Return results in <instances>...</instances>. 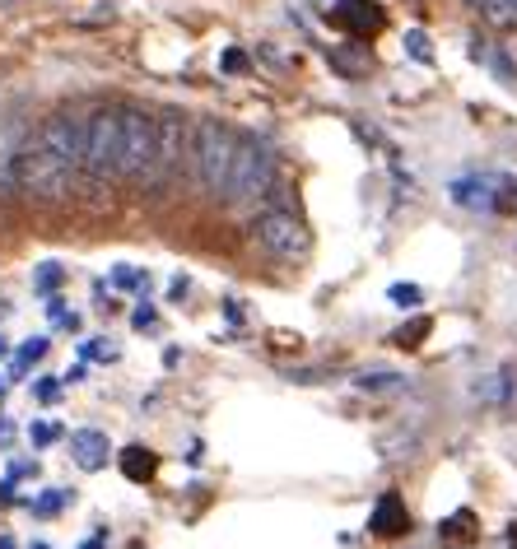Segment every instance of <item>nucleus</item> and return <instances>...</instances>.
<instances>
[{"mask_svg": "<svg viewBox=\"0 0 517 549\" xmlns=\"http://www.w3.org/2000/svg\"><path fill=\"white\" fill-rule=\"evenodd\" d=\"M5 182L28 191V196H38V201H66L70 182H75V168L61 163L56 154H47L42 145H33V149H24V154H14L10 159Z\"/></svg>", "mask_w": 517, "mask_h": 549, "instance_id": "nucleus-1", "label": "nucleus"}, {"mask_svg": "<svg viewBox=\"0 0 517 549\" xmlns=\"http://www.w3.org/2000/svg\"><path fill=\"white\" fill-rule=\"evenodd\" d=\"M233 154H238V135H233L224 121H201V126L191 131V168H196V182H201L215 201L224 196Z\"/></svg>", "mask_w": 517, "mask_h": 549, "instance_id": "nucleus-2", "label": "nucleus"}, {"mask_svg": "<svg viewBox=\"0 0 517 549\" xmlns=\"http://www.w3.org/2000/svg\"><path fill=\"white\" fill-rule=\"evenodd\" d=\"M275 187V159L271 149L257 145V140H238V154H233L229 182H224V205H252L261 201L266 191Z\"/></svg>", "mask_w": 517, "mask_h": 549, "instance_id": "nucleus-3", "label": "nucleus"}, {"mask_svg": "<svg viewBox=\"0 0 517 549\" xmlns=\"http://www.w3.org/2000/svg\"><path fill=\"white\" fill-rule=\"evenodd\" d=\"M154 154H159V117H150L145 108H122V163H117V177L145 182L154 168Z\"/></svg>", "mask_w": 517, "mask_h": 549, "instance_id": "nucleus-4", "label": "nucleus"}, {"mask_svg": "<svg viewBox=\"0 0 517 549\" xmlns=\"http://www.w3.org/2000/svg\"><path fill=\"white\" fill-rule=\"evenodd\" d=\"M117 163H122V108H103L89 117L80 168L89 177H117Z\"/></svg>", "mask_w": 517, "mask_h": 549, "instance_id": "nucleus-5", "label": "nucleus"}, {"mask_svg": "<svg viewBox=\"0 0 517 549\" xmlns=\"http://www.w3.org/2000/svg\"><path fill=\"white\" fill-rule=\"evenodd\" d=\"M252 238H257L261 252H271L275 261H299L308 256V224L289 210H266V215L252 219Z\"/></svg>", "mask_w": 517, "mask_h": 549, "instance_id": "nucleus-6", "label": "nucleus"}, {"mask_svg": "<svg viewBox=\"0 0 517 549\" xmlns=\"http://www.w3.org/2000/svg\"><path fill=\"white\" fill-rule=\"evenodd\" d=\"M84 131H89V121L52 117L47 126H42L38 145L47 149V154H56L61 163H70V168H80V163H84Z\"/></svg>", "mask_w": 517, "mask_h": 549, "instance_id": "nucleus-7", "label": "nucleus"}, {"mask_svg": "<svg viewBox=\"0 0 517 549\" xmlns=\"http://www.w3.org/2000/svg\"><path fill=\"white\" fill-rule=\"evenodd\" d=\"M182 154H187V126H182V117H159V154H154V168H150V187H159V182H168L173 177V168L182 163Z\"/></svg>", "mask_w": 517, "mask_h": 549, "instance_id": "nucleus-8", "label": "nucleus"}, {"mask_svg": "<svg viewBox=\"0 0 517 549\" xmlns=\"http://www.w3.org/2000/svg\"><path fill=\"white\" fill-rule=\"evenodd\" d=\"M331 24H341V28H350L354 38H364V33H378L382 28V10L373 0H341L331 10Z\"/></svg>", "mask_w": 517, "mask_h": 549, "instance_id": "nucleus-9", "label": "nucleus"}, {"mask_svg": "<svg viewBox=\"0 0 517 549\" xmlns=\"http://www.w3.org/2000/svg\"><path fill=\"white\" fill-rule=\"evenodd\" d=\"M70 456H75V466L80 470H103L108 466V456H112L108 433H98V429L70 433Z\"/></svg>", "mask_w": 517, "mask_h": 549, "instance_id": "nucleus-10", "label": "nucleus"}, {"mask_svg": "<svg viewBox=\"0 0 517 549\" xmlns=\"http://www.w3.org/2000/svg\"><path fill=\"white\" fill-rule=\"evenodd\" d=\"M406 526H410V512H406V503H401V494H382L373 517H368V531H373V536H401Z\"/></svg>", "mask_w": 517, "mask_h": 549, "instance_id": "nucleus-11", "label": "nucleus"}, {"mask_svg": "<svg viewBox=\"0 0 517 549\" xmlns=\"http://www.w3.org/2000/svg\"><path fill=\"white\" fill-rule=\"evenodd\" d=\"M452 201L466 205V210H490L494 182H485V177H462V182H452Z\"/></svg>", "mask_w": 517, "mask_h": 549, "instance_id": "nucleus-12", "label": "nucleus"}, {"mask_svg": "<svg viewBox=\"0 0 517 549\" xmlns=\"http://www.w3.org/2000/svg\"><path fill=\"white\" fill-rule=\"evenodd\" d=\"M154 470H159V456L150 447H126L122 452V475L126 480H150Z\"/></svg>", "mask_w": 517, "mask_h": 549, "instance_id": "nucleus-13", "label": "nucleus"}, {"mask_svg": "<svg viewBox=\"0 0 517 549\" xmlns=\"http://www.w3.org/2000/svg\"><path fill=\"white\" fill-rule=\"evenodd\" d=\"M401 382H406V377L392 373V368H373V373H359V377H354V387H359V391H373V396H382V391H396Z\"/></svg>", "mask_w": 517, "mask_h": 549, "instance_id": "nucleus-14", "label": "nucleus"}, {"mask_svg": "<svg viewBox=\"0 0 517 549\" xmlns=\"http://www.w3.org/2000/svg\"><path fill=\"white\" fill-rule=\"evenodd\" d=\"M494 28H517V0H480L476 5Z\"/></svg>", "mask_w": 517, "mask_h": 549, "instance_id": "nucleus-15", "label": "nucleus"}, {"mask_svg": "<svg viewBox=\"0 0 517 549\" xmlns=\"http://www.w3.org/2000/svg\"><path fill=\"white\" fill-rule=\"evenodd\" d=\"M429 331H434V322H429V317H415V322H410V326H401V331L392 335V345L415 349V345H420V340H424V335H429Z\"/></svg>", "mask_w": 517, "mask_h": 549, "instance_id": "nucleus-16", "label": "nucleus"}, {"mask_svg": "<svg viewBox=\"0 0 517 549\" xmlns=\"http://www.w3.org/2000/svg\"><path fill=\"white\" fill-rule=\"evenodd\" d=\"M406 52L420 61V66H429L434 61V47H429V33H420V28H410L406 33Z\"/></svg>", "mask_w": 517, "mask_h": 549, "instance_id": "nucleus-17", "label": "nucleus"}, {"mask_svg": "<svg viewBox=\"0 0 517 549\" xmlns=\"http://www.w3.org/2000/svg\"><path fill=\"white\" fill-rule=\"evenodd\" d=\"M387 298H392V303H401V308H420V303H424V294L415 289V284H392V289H387Z\"/></svg>", "mask_w": 517, "mask_h": 549, "instance_id": "nucleus-18", "label": "nucleus"}, {"mask_svg": "<svg viewBox=\"0 0 517 549\" xmlns=\"http://www.w3.org/2000/svg\"><path fill=\"white\" fill-rule=\"evenodd\" d=\"M28 438H33V447H52V442L61 438V424H47V419H38V424L28 429Z\"/></svg>", "mask_w": 517, "mask_h": 549, "instance_id": "nucleus-19", "label": "nucleus"}, {"mask_svg": "<svg viewBox=\"0 0 517 549\" xmlns=\"http://www.w3.org/2000/svg\"><path fill=\"white\" fill-rule=\"evenodd\" d=\"M61 508H66V489H52L47 498H38V503H33V512H38V517H52V512H61Z\"/></svg>", "mask_w": 517, "mask_h": 549, "instance_id": "nucleus-20", "label": "nucleus"}, {"mask_svg": "<svg viewBox=\"0 0 517 549\" xmlns=\"http://www.w3.org/2000/svg\"><path fill=\"white\" fill-rule=\"evenodd\" d=\"M42 354H47V340H42V335L38 340H24V349H19V368H28V363L42 359Z\"/></svg>", "mask_w": 517, "mask_h": 549, "instance_id": "nucleus-21", "label": "nucleus"}, {"mask_svg": "<svg viewBox=\"0 0 517 549\" xmlns=\"http://www.w3.org/2000/svg\"><path fill=\"white\" fill-rule=\"evenodd\" d=\"M84 359H117V354H112L108 340H89V345H84Z\"/></svg>", "mask_w": 517, "mask_h": 549, "instance_id": "nucleus-22", "label": "nucleus"}, {"mask_svg": "<svg viewBox=\"0 0 517 549\" xmlns=\"http://www.w3.org/2000/svg\"><path fill=\"white\" fill-rule=\"evenodd\" d=\"M33 391H38V401H56V396H61V382H56V377H42Z\"/></svg>", "mask_w": 517, "mask_h": 549, "instance_id": "nucleus-23", "label": "nucleus"}, {"mask_svg": "<svg viewBox=\"0 0 517 549\" xmlns=\"http://www.w3.org/2000/svg\"><path fill=\"white\" fill-rule=\"evenodd\" d=\"M61 284V266H42V275H38V289L47 294V289H56Z\"/></svg>", "mask_w": 517, "mask_h": 549, "instance_id": "nucleus-24", "label": "nucleus"}, {"mask_svg": "<svg viewBox=\"0 0 517 549\" xmlns=\"http://www.w3.org/2000/svg\"><path fill=\"white\" fill-rule=\"evenodd\" d=\"M117 284H122V289H140V284H145V275H140V270H131V266H122V270H117Z\"/></svg>", "mask_w": 517, "mask_h": 549, "instance_id": "nucleus-25", "label": "nucleus"}, {"mask_svg": "<svg viewBox=\"0 0 517 549\" xmlns=\"http://www.w3.org/2000/svg\"><path fill=\"white\" fill-rule=\"evenodd\" d=\"M243 66H247L243 52H229V56H224V70H243Z\"/></svg>", "mask_w": 517, "mask_h": 549, "instance_id": "nucleus-26", "label": "nucleus"}, {"mask_svg": "<svg viewBox=\"0 0 517 549\" xmlns=\"http://www.w3.org/2000/svg\"><path fill=\"white\" fill-rule=\"evenodd\" d=\"M84 549H103V536H94V540H89V545H84Z\"/></svg>", "mask_w": 517, "mask_h": 549, "instance_id": "nucleus-27", "label": "nucleus"}, {"mask_svg": "<svg viewBox=\"0 0 517 549\" xmlns=\"http://www.w3.org/2000/svg\"><path fill=\"white\" fill-rule=\"evenodd\" d=\"M0 549H14V540H5V536H0Z\"/></svg>", "mask_w": 517, "mask_h": 549, "instance_id": "nucleus-28", "label": "nucleus"}, {"mask_svg": "<svg viewBox=\"0 0 517 549\" xmlns=\"http://www.w3.org/2000/svg\"><path fill=\"white\" fill-rule=\"evenodd\" d=\"M0 359H5V340H0Z\"/></svg>", "mask_w": 517, "mask_h": 549, "instance_id": "nucleus-29", "label": "nucleus"}, {"mask_svg": "<svg viewBox=\"0 0 517 549\" xmlns=\"http://www.w3.org/2000/svg\"><path fill=\"white\" fill-rule=\"evenodd\" d=\"M0 396H5V382H0Z\"/></svg>", "mask_w": 517, "mask_h": 549, "instance_id": "nucleus-30", "label": "nucleus"}, {"mask_svg": "<svg viewBox=\"0 0 517 549\" xmlns=\"http://www.w3.org/2000/svg\"><path fill=\"white\" fill-rule=\"evenodd\" d=\"M466 5H480V0H466Z\"/></svg>", "mask_w": 517, "mask_h": 549, "instance_id": "nucleus-31", "label": "nucleus"}, {"mask_svg": "<svg viewBox=\"0 0 517 549\" xmlns=\"http://www.w3.org/2000/svg\"><path fill=\"white\" fill-rule=\"evenodd\" d=\"M33 549H47V545H33Z\"/></svg>", "mask_w": 517, "mask_h": 549, "instance_id": "nucleus-32", "label": "nucleus"}]
</instances>
